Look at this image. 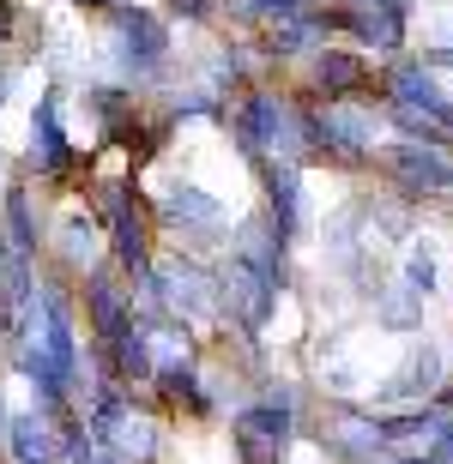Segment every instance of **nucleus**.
<instances>
[{"instance_id":"aec40b11","label":"nucleus","mask_w":453,"mask_h":464,"mask_svg":"<svg viewBox=\"0 0 453 464\" xmlns=\"http://www.w3.org/2000/svg\"><path fill=\"white\" fill-rule=\"evenodd\" d=\"M0 429H6V416H0Z\"/></svg>"},{"instance_id":"2eb2a0df","label":"nucleus","mask_w":453,"mask_h":464,"mask_svg":"<svg viewBox=\"0 0 453 464\" xmlns=\"http://www.w3.org/2000/svg\"><path fill=\"white\" fill-rule=\"evenodd\" d=\"M6 211H13V247H18V254H31V247H36V229H31V199H25V193H13V199H6Z\"/></svg>"},{"instance_id":"9b49d317","label":"nucleus","mask_w":453,"mask_h":464,"mask_svg":"<svg viewBox=\"0 0 453 464\" xmlns=\"http://www.w3.org/2000/svg\"><path fill=\"white\" fill-rule=\"evenodd\" d=\"M13 459H18V464H54V459H61L54 434L43 429V416H36V411L13 422Z\"/></svg>"},{"instance_id":"ddd939ff","label":"nucleus","mask_w":453,"mask_h":464,"mask_svg":"<svg viewBox=\"0 0 453 464\" xmlns=\"http://www.w3.org/2000/svg\"><path fill=\"white\" fill-rule=\"evenodd\" d=\"M418 302H423V295L418 290H399V295H381V326L387 332H411V326H418Z\"/></svg>"},{"instance_id":"f8f14e48","label":"nucleus","mask_w":453,"mask_h":464,"mask_svg":"<svg viewBox=\"0 0 453 464\" xmlns=\"http://www.w3.org/2000/svg\"><path fill=\"white\" fill-rule=\"evenodd\" d=\"M170 218H193V229H212V224H224V206H218V199H206L200 188H182L170 199Z\"/></svg>"},{"instance_id":"0eeeda50","label":"nucleus","mask_w":453,"mask_h":464,"mask_svg":"<svg viewBox=\"0 0 453 464\" xmlns=\"http://www.w3.org/2000/svg\"><path fill=\"white\" fill-rule=\"evenodd\" d=\"M441 380H448V356H441V344H423L418 356L405 362V374L381 386V398H436Z\"/></svg>"},{"instance_id":"423d86ee","label":"nucleus","mask_w":453,"mask_h":464,"mask_svg":"<svg viewBox=\"0 0 453 464\" xmlns=\"http://www.w3.org/2000/svg\"><path fill=\"white\" fill-rule=\"evenodd\" d=\"M314 85H320L327 103H345V97H357L369 85V61L363 54H345V49H327L314 61Z\"/></svg>"},{"instance_id":"dca6fc26","label":"nucleus","mask_w":453,"mask_h":464,"mask_svg":"<svg viewBox=\"0 0 453 464\" xmlns=\"http://www.w3.org/2000/svg\"><path fill=\"white\" fill-rule=\"evenodd\" d=\"M375 224H381V236H393V241L411 236V224H405V211H399V206H375Z\"/></svg>"},{"instance_id":"4468645a","label":"nucleus","mask_w":453,"mask_h":464,"mask_svg":"<svg viewBox=\"0 0 453 464\" xmlns=\"http://www.w3.org/2000/svg\"><path fill=\"white\" fill-rule=\"evenodd\" d=\"M405 290H418V295L436 290V247H429V241L405 254Z\"/></svg>"},{"instance_id":"7ed1b4c3","label":"nucleus","mask_w":453,"mask_h":464,"mask_svg":"<svg viewBox=\"0 0 453 464\" xmlns=\"http://www.w3.org/2000/svg\"><path fill=\"white\" fill-rule=\"evenodd\" d=\"M157 290H163V302H170L182 320H206V314L218 308V284H212L200 266H188V259H175L170 272L157 277Z\"/></svg>"},{"instance_id":"1a4fd4ad","label":"nucleus","mask_w":453,"mask_h":464,"mask_svg":"<svg viewBox=\"0 0 453 464\" xmlns=\"http://www.w3.org/2000/svg\"><path fill=\"white\" fill-rule=\"evenodd\" d=\"M266 193H272V229L291 241L302 229V175H297V163H272Z\"/></svg>"},{"instance_id":"f03ea898","label":"nucleus","mask_w":453,"mask_h":464,"mask_svg":"<svg viewBox=\"0 0 453 464\" xmlns=\"http://www.w3.org/2000/svg\"><path fill=\"white\" fill-rule=\"evenodd\" d=\"M230 434H236V452H242V464H272L284 452V440H291V404L284 411H272V404H261V411H242L236 422H230Z\"/></svg>"},{"instance_id":"20e7f679","label":"nucleus","mask_w":453,"mask_h":464,"mask_svg":"<svg viewBox=\"0 0 453 464\" xmlns=\"http://www.w3.org/2000/svg\"><path fill=\"white\" fill-rule=\"evenodd\" d=\"M54 109H61V91H43V103H36L31 115V151L43 157V169L54 175V181H73V151H67V139H61V121H54Z\"/></svg>"},{"instance_id":"6ab92c4d","label":"nucleus","mask_w":453,"mask_h":464,"mask_svg":"<svg viewBox=\"0 0 453 464\" xmlns=\"http://www.w3.org/2000/svg\"><path fill=\"white\" fill-rule=\"evenodd\" d=\"M91 6H109V0H91Z\"/></svg>"},{"instance_id":"9d476101","label":"nucleus","mask_w":453,"mask_h":464,"mask_svg":"<svg viewBox=\"0 0 453 464\" xmlns=\"http://www.w3.org/2000/svg\"><path fill=\"white\" fill-rule=\"evenodd\" d=\"M0 295H6V326L25 338V308H31V272H25V254H13L0 241Z\"/></svg>"},{"instance_id":"f3484780","label":"nucleus","mask_w":453,"mask_h":464,"mask_svg":"<svg viewBox=\"0 0 453 464\" xmlns=\"http://www.w3.org/2000/svg\"><path fill=\"white\" fill-rule=\"evenodd\" d=\"M85 247H91V218H73V229H67V254L79 259Z\"/></svg>"},{"instance_id":"f257e3e1","label":"nucleus","mask_w":453,"mask_h":464,"mask_svg":"<svg viewBox=\"0 0 453 464\" xmlns=\"http://www.w3.org/2000/svg\"><path fill=\"white\" fill-rule=\"evenodd\" d=\"M387 169L405 181V193H453V157L436 139H411L387 151Z\"/></svg>"},{"instance_id":"39448f33","label":"nucleus","mask_w":453,"mask_h":464,"mask_svg":"<svg viewBox=\"0 0 453 464\" xmlns=\"http://www.w3.org/2000/svg\"><path fill=\"white\" fill-rule=\"evenodd\" d=\"M387 97H393V103H411V109H429V115H441L453 127V103L448 97H441V85H436V72H429V61H405L399 72H393V79H387Z\"/></svg>"},{"instance_id":"a211bd4d","label":"nucleus","mask_w":453,"mask_h":464,"mask_svg":"<svg viewBox=\"0 0 453 464\" xmlns=\"http://www.w3.org/2000/svg\"><path fill=\"white\" fill-rule=\"evenodd\" d=\"M175 13H188V18H206L212 13V0H170Z\"/></svg>"},{"instance_id":"6e6552de","label":"nucleus","mask_w":453,"mask_h":464,"mask_svg":"<svg viewBox=\"0 0 453 464\" xmlns=\"http://www.w3.org/2000/svg\"><path fill=\"white\" fill-rule=\"evenodd\" d=\"M115 43H122V61H133V67H157L163 49H170V36H163V24L152 13H122Z\"/></svg>"}]
</instances>
